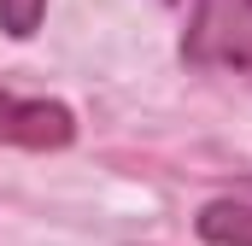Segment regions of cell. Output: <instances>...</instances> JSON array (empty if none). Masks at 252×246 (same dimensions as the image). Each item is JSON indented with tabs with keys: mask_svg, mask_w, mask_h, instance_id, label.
<instances>
[{
	"mask_svg": "<svg viewBox=\"0 0 252 246\" xmlns=\"http://www.w3.org/2000/svg\"><path fill=\"white\" fill-rule=\"evenodd\" d=\"M182 59L199 70H252V0H193Z\"/></svg>",
	"mask_w": 252,
	"mask_h": 246,
	"instance_id": "6da1fadb",
	"label": "cell"
},
{
	"mask_svg": "<svg viewBox=\"0 0 252 246\" xmlns=\"http://www.w3.org/2000/svg\"><path fill=\"white\" fill-rule=\"evenodd\" d=\"M76 135V118L59 100H24L12 88H0V141L6 147H30V153H59Z\"/></svg>",
	"mask_w": 252,
	"mask_h": 246,
	"instance_id": "7a4b0ae2",
	"label": "cell"
},
{
	"mask_svg": "<svg viewBox=\"0 0 252 246\" xmlns=\"http://www.w3.org/2000/svg\"><path fill=\"white\" fill-rule=\"evenodd\" d=\"M199 241L211 246H252V205H241V199H217V205H205L199 211Z\"/></svg>",
	"mask_w": 252,
	"mask_h": 246,
	"instance_id": "3957f363",
	"label": "cell"
},
{
	"mask_svg": "<svg viewBox=\"0 0 252 246\" xmlns=\"http://www.w3.org/2000/svg\"><path fill=\"white\" fill-rule=\"evenodd\" d=\"M41 12H47V0H0V24H6V35H35L41 30Z\"/></svg>",
	"mask_w": 252,
	"mask_h": 246,
	"instance_id": "277c9868",
	"label": "cell"
}]
</instances>
